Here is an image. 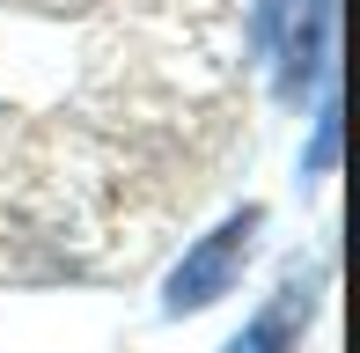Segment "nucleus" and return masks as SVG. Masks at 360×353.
<instances>
[{"mask_svg": "<svg viewBox=\"0 0 360 353\" xmlns=\"http://www.w3.org/2000/svg\"><path fill=\"white\" fill-rule=\"evenodd\" d=\"M257 236H265V206H236V214H221L214 229L199 236V243H184V258L169 265V280H162V316L184 324V316L214 309L221 295H236Z\"/></svg>", "mask_w": 360, "mask_h": 353, "instance_id": "f257e3e1", "label": "nucleus"}, {"mask_svg": "<svg viewBox=\"0 0 360 353\" xmlns=\"http://www.w3.org/2000/svg\"><path fill=\"white\" fill-rule=\"evenodd\" d=\"M331 23H338V0H280V15H272V44L265 52H280V103H302L316 82H331Z\"/></svg>", "mask_w": 360, "mask_h": 353, "instance_id": "f03ea898", "label": "nucleus"}, {"mask_svg": "<svg viewBox=\"0 0 360 353\" xmlns=\"http://www.w3.org/2000/svg\"><path fill=\"white\" fill-rule=\"evenodd\" d=\"M316 287H323L316 265H287L280 287L257 302V316L228 339V353H302L309 324H316Z\"/></svg>", "mask_w": 360, "mask_h": 353, "instance_id": "7ed1b4c3", "label": "nucleus"}, {"mask_svg": "<svg viewBox=\"0 0 360 353\" xmlns=\"http://www.w3.org/2000/svg\"><path fill=\"white\" fill-rule=\"evenodd\" d=\"M331 169H338V96L323 89V103H316V140H309V155H302V176H309V184H323Z\"/></svg>", "mask_w": 360, "mask_h": 353, "instance_id": "20e7f679", "label": "nucleus"}]
</instances>
